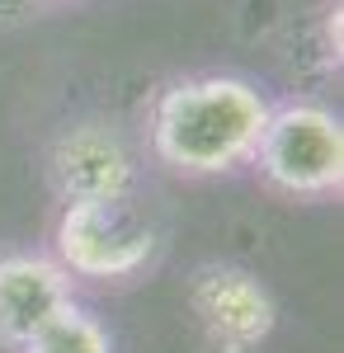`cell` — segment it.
<instances>
[{"label": "cell", "instance_id": "cell-7", "mask_svg": "<svg viewBox=\"0 0 344 353\" xmlns=\"http://www.w3.org/2000/svg\"><path fill=\"white\" fill-rule=\"evenodd\" d=\"M24 353H108V334L99 330V321H90L85 311L66 306L61 316H52L28 339Z\"/></svg>", "mask_w": 344, "mask_h": 353}, {"label": "cell", "instance_id": "cell-3", "mask_svg": "<svg viewBox=\"0 0 344 353\" xmlns=\"http://www.w3.org/2000/svg\"><path fill=\"white\" fill-rule=\"evenodd\" d=\"M156 250V231L137 217L128 198H95L66 203L57 221V254L61 269L80 278H128Z\"/></svg>", "mask_w": 344, "mask_h": 353}, {"label": "cell", "instance_id": "cell-2", "mask_svg": "<svg viewBox=\"0 0 344 353\" xmlns=\"http://www.w3.org/2000/svg\"><path fill=\"white\" fill-rule=\"evenodd\" d=\"M255 161L274 189L292 198H321L344 184V128L321 104H288L269 113Z\"/></svg>", "mask_w": 344, "mask_h": 353}, {"label": "cell", "instance_id": "cell-1", "mask_svg": "<svg viewBox=\"0 0 344 353\" xmlns=\"http://www.w3.org/2000/svg\"><path fill=\"white\" fill-rule=\"evenodd\" d=\"M265 123L269 104L250 81L236 76L180 81L156 99L151 146L180 174H227L255 161Z\"/></svg>", "mask_w": 344, "mask_h": 353}, {"label": "cell", "instance_id": "cell-6", "mask_svg": "<svg viewBox=\"0 0 344 353\" xmlns=\"http://www.w3.org/2000/svg\"><path fill=\"white\" fill-rule=\"evenodd\" d=\"M52 184L66 203H95V198H128L133 184V156L108 128H76L52 151Z\"/></svg>", "mask_w": 344, "mask_h": 353}, {"label": "cell", "instance_id": "cell-4", "mask_svg": "<svg viewBox=\"0 0 344 353\" xmlns=\"http://www.w3.org/2000/svg\"><path fill=\"white\" fill-rule=\"evenodd\" d=\"M193 311L212 344L227 353H250L274 330L269 292L240 269H203L193 278Z\"/></svg>", "mask_w": 344, "mask_h": 353}, {"label": "cell", "instance_id": "cell-5", "mask_svg": "<svg viewBox=\"0 0 344 353\" xmlns=\"http://www.w3.org/2000/svg\"><path fill=\"white\" fill-rule=\"evenodd\" d=\"M71 306V273L43 254L0 259V344L24 349L52 316Z\"/></svg>", "mask_w": 344, "mask_h": 353}]
</instances>
